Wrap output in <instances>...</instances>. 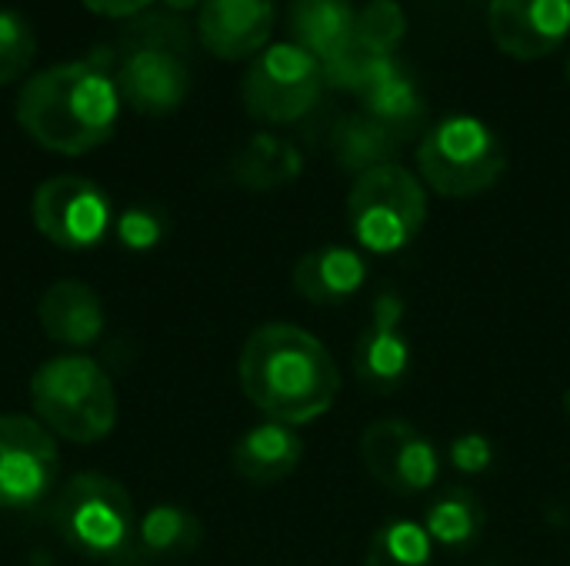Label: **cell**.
Returning a JSON list of instances; mask_svg holds the SVG:
<instances>
[{
	"instance_id": "obj_12",
	"label": "cell",
	"mask_w": 570,
	"mask_h": 566,
	"mask_svg": "<svg viewBox=\"0 0 570 566\" xmlns=\"http://www.w3.org/2000/svg\"><path fill=\"white\" fill-rule=\"evenodd\" d=\"M117 90L137 113L160 117L177 110L190 93L187 57L160 47L120 43L117 47Z\"/></svg>"
},
{
	"instance_id": "obj_4",
	"label": "cell",
	"mask_w": 570,
	"mask_h": 566,
	"mask_svg": "<svg viewBox=\"0 0 570 566\" xmlns=\"http://www.w3.org/2000/svg\"><path fill=\"white\" fill-rule=\"evenodd\" d=\"M53 527L70 550L117 566L134 544V500L114 477L77 474L53 497Z\"/></svg>"
},
{
	"instance_id": "obj_29",
	"label": "cell",
	"mask_w": 570,
	"mask_h": 566,
	"mask_svg": "<svg viewBox=\"0 0 570 566\" xmlns=\"http://www.w3.org/2000/svg\"><path fill=\"white\" fill-rule=\"evenodd\" d=\"M451 464L461 474H484L494 464V447L481 434H464L451 444Z\"/></svg>"
},
{
	"instance_id": "obj_25",
	"label": "cell",
	"mask_w": 570,
	"mask_h": 566,
	"mask_svg": "<svg viewBox=\"0 0 570 566\" xmlns=\"http://www.w3.org/2000/svg\"><path fill=\"white\" fill-rule=\"evenodd\" d=\"M407 37V13L397 0H367L357 10V47L377 57H394Z\"/></svg>"
},
{
	"instance_id": "obj_5",
	"label": "cell",
	"mask_w": 570,
	"mask_h": 566,
	"mask_svg": "<svg viewBox=\"0 0 570 566\" xmlns=\"http://www.w3.org/2000/svg\"><path fill=\"white\" fill-rule=\"evenodd\" d=\"M508 167L501 137L478 117L454 113L424 130L417 143V170L441 197H478L491 190Z\"/></svg>"
},
{
	"instance_id": "obj_1",
	"label": "cell",
	"mask_w": 570,
	"mask_h": 566,
	"mask_svg": "<svg viewBox=\"0 0 570 566\" xmlns=\"http://www.w3.org/2000/svg\"><path fill=\"white\" fill-rule=\"evenodd\" d=\"M237 380L267 420L287 427L324 417L341 394V370L331 350L294 324L257 327L244 340Z\"/></svg>"
},
{
	"instance_id": "obj_16",
	"label": "cell",
	"mask_w": 570,
	"mask_h": 566,
	"mask_svg": "<svg viewBox=\"0 0 570 566\" xmlns=\"http://www.w3.org/2000/svg\"><path fill=\"white\" fill-rule=\"evenodd\" d=\"M304 460V440L287 424H257L230 450V464L240 480L254 487H274L287 480Z\"/></svg>"
},
{
	"instance_id": "obj_20",
	"label": "cell",
	"mask_w": 570,
	"mask_h": 566,
	"mask_svg": "<svg viewBox=\"0 0 570 566\" xmlns=\"http://www.w3.org/2000/svg\"><path fill=\"white\" fill-rule=\"evenodd\" d=\"M327 143H331L334 160L344 170H351L354 177L364 173V170H374L381 163H394V153L404 147L384 123H377L364 110H354V113L337 117L331 123Z\"/></svg>"
},
{
	"instance_id": "obj_14",
	"label": "cell",
	"mask_w": 570,
	"mask_h": 566,
	"mask_svg": "<svg viewBox=\"0 0 570 566\" xmlns=\"http://www.w3.org/2000/svg\"><path fill=\"white\" fill-rule=\"evenodd\" d=\"M277 10L274 0H200V43L220 60H244L271 40Z\"/></svg>"
},
{
	"instance_id": "obj_33",
	"label": "cell",
	"mask_w": 570,
	"mask_h": 566,
	"mask_svg": "<svg viewBox=\"0 0 570 566\" xmlns=\"http://www.w3.org/2000/svg\"><path fill=\"white\" fill-rule=\"evenodd\" d=\"M568 80H570V60H568Z\"/></svg>"
},
{
	"instance_id": "obj_15",
	"label": "cell",
	"mask_w": 570,
	"mask_h": 566,
	"mask_svg": "<svg viewBox=\"0 0 570 566\" xmlns=\"http://www.w3.org/2000/svg\"><path fill=\"white\" fill-rule=\"evenodd\" d=\"M37 320L43 327V334L60 344V347H94L104 337L107 317H104V304L97 297L94 287L80 284V280H60L53 284L37 307Z\"/></svg>"
},
{
	"instance_id": "obj_23",
	"label": "cell",
	"mask_w": 570,
	"mask_h": 566,
	"mask_svg": "<svg viewBox=\"0 0 570 566\" xmlns=\"http://www.w3.org/2000/svg\"><path fill=\"white\" fill-rule=\"evenodd\" d=\"M484 520H488V517H484L481 500H478L471 490L454 487V490H444V494L431 504L424 530L431 534L434 544H441V547H448V550H464V547H471V544L481 537Z\"/></svg>"
},
{
	"instance_id": "obj_3",
	"label": "cell",
	"mask_w": 570,
	"mask_h": 566,
	"mask_svg": "<svg viewBox=\"0 0 570 566\" xmlns=\"http://www.w3.org/2000/svg\"><path fill=\"white\" fill-rule=\"evenodd\" d=\"M30 404L37 420L70 444H97L117 424V394L107 370L83 357L63 354L37 367L30 377Z\"/></svg>"
},
{
	"instance_id": "obj_10",
	"label": "cell",
	"mask_w": 570,
	"mask_h": 566,
	"mask_svg": "<svg viewBox=\"0 0 570 566\" xmlns=\"http://www.w3.org/2000/svg\"><path fill=\"white\" fill-rule=\"evenodd\" d=\"M361 457L367 474L397 497L424 494L438 484L441 457L434 444L407 420H374L361 437Z\"/></svg>"
},
{
	"instance_id": "obj_22",
	"label": "cell",
	"mask_w": 570,
	"mask_h": 566,
	"mask_svg": "<svg viewBox=\"0 0 570 566\" xmlns=\"http://www.w3.org/2000/svg\"><path fill=\"white\" fill-rule=\"evenodd\" d=\"M361 110L371 113L377 123H384L401 143L417 137L424 130V123H428V103H424V97H421V90H417L407 67L394 70L377 87L361 93Z\"/></svg>"
},
{
	"instance_id": "obj_6",
	"label": "cell",
	"mask_w": 570,
	"mask_h": 566,
	"mask_svg": "<svg viewBox=\"0 0 570 566\" xmlns=\"http://www.w3.org/2000/svg\"><path fill=\"white\" fill-rule=\"evenodd\" d=\"M428 220V190L401 163H381L354 177L347 193V224L371 254L404 250Z\"/></svg>"
},
{
	"instance_id": "obj_26",
	"label": "cell",
	"mask_w": 570,
	"mask_h": 566,
	"mask_svg": "<svg viewBox=\"0 0 570 566\" xmlns=\"http://www.w3.org/2000/svg\"><path fill=\"white\" fill-rule=\"evenodd\" d=\"M37 57V33L17 10H0V87L20 80Z\"/></svg>"
},
{
	"instance_id": "obj_13",
	"label": "cell",
	"mask_w": 570,
	"mask_h": 566,
	"mask_svg": "<svg viewBox=\"0 0 570 566\" xmlns=\"http://www.w3.org/2000/svg\"><path fill=\"white\" fill-rule=\"evenodd\" d=\"M488 30L518 60L548 57L568 40L570 0H491Z\"/></svg>"
},
{
	"instance_id": "obj_24",
	"label": "cell",
	"mask_w": 570,
	"mask_h": 566,
	"mask_svg": "<svg viewBox=\"0 0 570 566\" xmlns=\"http://www.w3.org/2000/svg\"><path fill=\"white\" fill-rule=\"evenodd\" d=\"M434 540L421 524L391 520L374 530L364 566H431Z\"/></svg>"
},
{
	"instance_id": "obj_8",
	"label": "cell",
	"mask_w": 570,
	"mask_h": 566,
	"mask_svg": "<svg viewBox=\"0 0 570 566\" xmlns=\"http://www.w3.org/2000/svg\"><path fill=\"white\" fill-rule=\"evenodd\" d=\"M60 474L53 434L23 414H0V507L33 510L50 500Z\"/></svg>"
},
{
	"instance_id": "obj_18",
	"label": "cell",
	"mask_w": 570,
	"mask_h": 566,
	"mask_svg": "<svg viewBox=\"0 0 570 566\" xmlns=\"http://www.w3.org/2000/svg\"><path fill=\"white\" fill-rule=\"evenodd\" d=\"M204 540L200 520L177 504H157L144 517H137L130 554L117 566H154L190 557Z\"/></svg>"
},
{
	"instance_id": "obj_17",
	"label": "cell",
	"mask_w": 570,
	"mask_h": 566,
	"mask_svg": "<svg viewBox=\"0 0 570 566\" xmlns=\"http://www.w3.org/2000/svg\"><path fill=\"white\" fill-rule=\"evenodd\" d=\"M364 277H367V264L357 250L327 244V247L307 250L294 264L291 284L307 304L337 307V304H347L364 287Z\"/></svg>"
},
{
	"instance_id": "obj_7",
	"label": "cell",
	"mask_w": 570,
	"mask_h": 566,
	"mask_svg": "<svg viewBox=\"0 0 570 566\" xmlns=\"http://www.w3.org/2000/svg\"><path fill=\"white\" fill-rule=\"evenodd\" d=\"M327 87L324 63L297 43L264 47L244 73V107L261 123L304 120Z\"/></svg>"
},
{
	"instance_id": "obj_31",
	"label": "cell",
	"mask_w": 570,
	"mask_h": 566,
	"mask_svg": "<svg viewBox=\"0 0 570 566\" xmlns=\"http://www.w3.org/2000/svg\"><path fill=\"white\" fill-rule=\"evenodd\" d=\"M164 7H167L170 13H187V10L200 7V0H164Z\"/></svg>"
},
{
	"instance_id": "obj_11",
	"label": "cell",
	"mask_w": 570,
	"mask_h": 566,
	"mask_svg": "<svg viewBox=\"0 0 570 566\" xmlns=\"http://www.w3.org/2000/svg\"><path fill=\"white\" fill-rule=\"evenodd\" d=\"M354 377L371 394H394L411 377V340L404 334V300L394 290H381L371 304V317L354 344Z\"/></svg>"
},
{
	"instance_id": "obj_27",
	"label": "cell",
	"mask_w": 570,
	"mask_h": 566,
	"mask_svg": "<svg viewBox=\"0 0 570 566\" xmlns=\"http://www.w3.org/2000/svg\"><path fill=\"white\" fill-rule=\"evenodd\" d=\"M124 43L160 47V50H170L177 57H187L190 53V30L177 13L160 10V13H144V17L130 20V30L124 33Z\"/></svg>"
},
{
	"instance_id": "obj_9",
	"label": "cell",
	"mask_w": 570,
	"mask_h": 566,
	"mask_svg": "<svg viewBox=\"0 0 570 566\" xmlns=\"http://www.w3.org/2000/svg\"><path fill=\"white\" fill-rule=\"evenodd\" d=\"M33 224L60 250H90L110 230V200L87 177H50L33 193Z\"/></svg>"
},
{
	"instance_id": "obj_28",
	"label": "cell",
	"mask_w": 570,
	"mask_h": 566,
	"mask_svg": "<svg viewBox=\"0 0 570 566\" xmlns=\"http://www.w3.org/2000/svg\"><path fill=\"white\" fill-rule=\"evenodd\" d=\"M164 217L154 207H130L127 214H120L117 220V237L124 247L130 250H150L164 240Z\"/></svg>"
},
{
	"instance_id": "obj_32",
	"label": "cell",
	"mask_w": 570,
	"mask_h": 566,
	"mask_svg": "<svg viewBox=\"0 0 570 566\" xmlns=\"http://www.w3.org/2000/svg\"><path fill=\"white\" fill-rule=\"evenodd\" d=\"M564 414H568V417H570V390H568V394H564Z\"/></svg>"
},
{
	"instance_id": "obj_19",
	"label": "cell",
	"mask_w": 570,
	"mask_h": 566,
	"mask_svg": "<svg viewBox=\"0 0 570 566\" xmlns=\"http://www.w3.org/2000/svg\"><path fill=\"white\" fill-rule=\"evenodd\" d=\"M291 33L297 47L327 63L357 43V10L351 0H294Z\"/></svg>"
},
{
	"instance_id": "obj_21",
	"label": "cell",
	"mask_w": 570,
	"mask_h": 566,
	"mask_svg": "<svg viewBox=\"0 0 570 566\" xmlns=\"http://www.w3.org/2000/svg\"><path fill=\"white\" fill-rule=\"evenodd\" d=\"M304 170L301 150L277 133H254L234 157L230 173L247 190H277Z\"/></svg>"
},
{
	"instance_id": "obj_2",
	"label": "cell",
	"mask_w": 570,
	"mask_h": 566,
	"mask_svg": "<svg viewBox=\"0 0 570 566\" xmlns=\"http://www.w3.org/2000/svg\"><path fill=\"white\" fill-rule=\"evenodd\" d=\"M120 117L117 80L87 60L33 73L17 97V123L50 153L80 157L110 140Z\"/></svg>"
},
{
	"instance_id": "obj_30",
	"label": "cell",
	"mask_w": 570,
	"mask_h": 566,
	"mask_svg": "<svg viewBox=\"0 0 570 566\" xmlns=\"http://www.w3.org/2000/svg\"><path fill=\"white\" fill-rule=\"evenodd\" d=\"M80 3L100 17H140L154 0H80Z\"/></svg>"
}]
</instances>
